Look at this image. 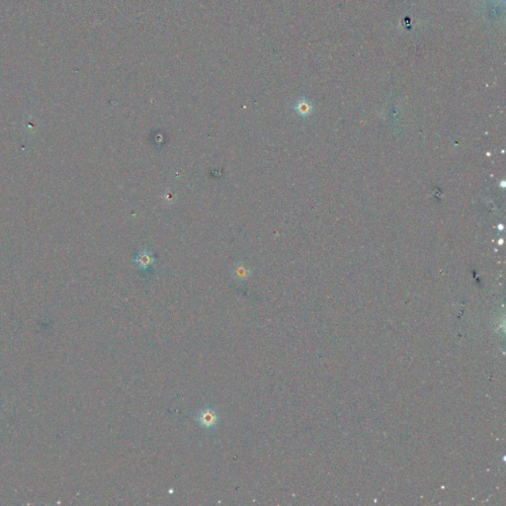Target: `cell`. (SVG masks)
Listing matches in <instances>:
<instances>
[{
  "label": "cell",
  "mask_w": 506,
  "mask_h": 506,
  "mask_svg": "<svg viewBox=\"0 0 506 506\" xmlns=\"http://www.w3.org/2000/svg\"><path fill=\"white\" fill-rule=\"evenodd\" d=\"M219 414L212 407H206L198 411L195 416V421L203 429L211 430L219 423Z\"/></svg>",
  "instance_id": "cell-1"
},
{
  "label": "cell",
  "mask_w": 506,
  "mask_h": 506,
  "mask_svg": "<svg viewBox=\"0 0 506 506\" xmlns=\"http://www.w3.org/2000/svg\"><path fill=\"white\" fill-rule=\"evenodd\" d=\"M132 261L137 264L139 270L143 272H147V270L154 264L155 258L153 256V252L150 249H148L147 247H143L140 249L136 257L132 258Z\"/></svg>",
  "instance_id": "cell-2"
},
{
  "label": "cell",
  "mask_w": 506,
  "mask_h": 506,
  "mask_svg": "<svg viewBox=\"0 0 506 506\" xmlns=\"http://www.w3.org/2000/svg\"><path fill=\"white\" fill-rule=\"evenodd\" d=\"M253 271L252 268L245 261L235 262L230 270V275L232 279L238 283H244L246 282L249 278L251 277Z\"/></svg>",
  "instance_id": "cell-3"
},
{
  "label": "cell",
  "mask_w": 506,
  "mask_h": 506,
  "mask_svg": "<svg viewBox=\"0 0 506 506\" xmlns=\"http://www.w3.org/2000/svg\"><path fill=\"white\" fill-rule=\"evenodd\" d=\"M293 108H294L295 113L301 118H308L313 112L312 104L306 98L299 99L295 103Z\"/></svg>",
  "instance_id": "cell-4"
},
{
  "label": "cell",
  "mask_w": 506,
  "mask_h": 506,
  "mask_svg": "<svg viewBox=\"0 0 506 506\" xmlns=\"http://www.w3.org/2000/svg\"><path fill=\"white\" fill-rule=\"evenodd\" d=\"M162 198L164 199L165 204H167L168 206H171V205H173V204L176 203L177 194H176V192L171 187H167L164 190V192H163Z\"/></svg>",
  "instance_id": "cell-5"
}]
</instances>
